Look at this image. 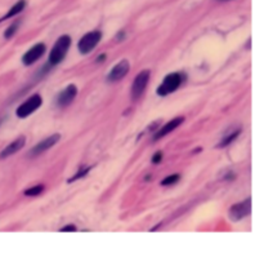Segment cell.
Segmentation results:
<instances>
[{
  "instance_id": "cell-3",
  "label": "cell",
  "mask_w": 264,
  "mask_h": 253,
  "mask_svg": "<svg viewBox=\"0 0 264 253\" xmlns=\"http://www.w3.org/2000/svg\"><path fill=\"white\" fill-rule=\"evenodd\" d=\"M101 38H102V33L101 31H92V33L85 34L83 38L80 39L79 44H77L80 53L86 55V53L92 52L96 48V45L99 43Z\"/></svg>"
},
{
  "instance_id": "cell-12",
  "label": "cell",
  "mask_w": 264,
  "mask_h": 253,
  "mask_svg": "<svg viewBox=\"0 0 264 253\" xmlns=\"http://www.w3.org/2000/svg\"><path fill=\"white\" fill-rule=\"evenodd\" d=\"M23 145H25V137H18L17 140H14L11 145H8L3 151L0 153V159H6V158L11 157V155L16 154L17 151L22 149Z\"/></svg>"
},
{
  "instance_id": "cell-10",
  "label": "cell",
  "mask_w": 264,
  "mask_h": 253,
  "mask_svg": "<svg viewBox=\"0 0 264 253\" xmlns=\"http://www.w3.org/2000/svg\"><path fill=\"white\" fill-rule=\"evenodd\" d=\"M76 94H77V88L74 86V84L66 87V89L61 92L60 96H58L57 98L58 106H61V108H66V106H69V105L74 101Z\"/></svg>"
},
{
  "instance_id": "cell-9",
  "label": "cell",
  "mask_w": 264,
  "mask_h": 253,
  "mask_svg": "<svg viewBox=\"0 0 264 253\" xmlns=\"http://www.w3.org/2000/svg\"><path fill=\"white\" fill-rule=\"evenodd\" d=\"M129 62H128L127 60H123L120 61L119 63H116L115 66H113V69L111 70V72L108 74L107 77V80L108 82H119V80H121L123 78L125 77V75L128 74V71H129Z\"/></svg>"
},
{
  "instance_id": "cell-11",
  "label": "cell",
  "mask_w": 264,
  "mask_h": 253,
  "mask_svg": "<svg viewBox=\"0 0 264 253\" xmlns=\"http://www.w3.org/2000/svg\"><path fill=\"white\" fill-rule=\"evenodd\" d=\"M183 120H185V118L171 119L168 124H165V125L162 127V128H160V130L157 131V133L155 135V137H154L155 141L160 140V138H162V137H165L166 135H169L170 132H173L175 128H178V127L183 123Z\"/></svg>"
},
{
  "instance_id": "cell-5",
  "label": "cell",
  "mask_w": 264,
  "mask_h": 253,
  "mask_svg": "<svg viewBox=\"0 0 264 253\" xmlns=\"http://www.w3.org/2000/svg\"><path fill=\"white\" fill-rule=\"evenodd\" d=\"M149 80H150L149 70H143V71H140L139 74L135 77L134 83H133V87H132L133 99L139 98V97L143 94L144 89H146L147 84H149Z\"/></svg>"
},
{
  "instance_id": "cell-1",
  "label": "cell",
  "mask_w": 264,
  "mask_h": 253,
  "mask_svg": "<svg viewBox=\"0 0 264 253\" xmlns=\"http://www.w3.org/2000/svg\"><path fill=\"white\" fill-rule=\"evenodd\" d=\"M71 45V38L69 35H62L53 45L49 55V65H58L66 57V53Z\"/></svg>"
},
{
  "instance_id": "cell-2",
  "label": "cell",
  "mask_w": 264,
  "mask_h": 253,
  "mask_svg": "<svg viewBox=\"0 0 264 253\" xmlns=\"http://www.w3.org/2000/svg\"><path fill=\"white\" fill-rule=\"evenodd\" d=\"M182 82H183V75L179 74V72H173V74L166 75L162 84H160V87L157 88V94L166 96V94L177 91L182 84Z\"/></svg>"
},
{
  "instance_id": "cell-8",
  "label": "cell",
  "mask_w": 264,
  "mask_h": 253,
  "mask_svg": "<svg viewBox=\"0 0 264 253\" xmlns=\"http://www.w3.org/2000/svg\"><path fill=\"white\" fill-rule=\"evenodd\" d=\"M44 52H45V45L43 44V43L35 44L30 50H27V52L23 55V57H22L23 65H26V66H30V65H33L34 62H36L39 58L44 55Z\"/></svg>"
},
{
  "instance_id": "cell-6",
  "label": "cell",
  "mask_w": 264,
  "mask_h": 253,
  "mask_svg": "<svg viewBox=\"0 0 264 253\" xmlns=\"http://www.w3.org/2000/svg\"><path fill=\"white\" fill-rule=\"evenodd\" d=\"M251 212V200L248 199L245 201H241L239 204H234L233 207H231L229 209V216L233 221H240L244 217L250 215Z\"/></svg>"
},
{
  "instance_id": "cell-4",
  "label": "cell",
  "mask_w": 264,
  "mask_h": 253,
  "mask_svg": "<svg viewBox=\"0 0 264 253\" xmlns=\"http://www.w3.org/2000/svg\"><path fill=\"white\" fill-rule=\"evenodd\" d=\"M42 102H43L42 97L39 96V94H34V96H31L27 101L23 102V104L17 109L16 111L17 116L21 119L27 118L28 115H31L34 111H36L40 106H42Z\"/></svg>"
},
{
  "instance_id": "cell-16",
  "label": "cell",
  "mask_w": 264,
  "mask_h": 253,
  "mask_svg": "<svg viewBox=\"0 0 264 253\" xmlns=\"http://www.w3.org/2000/svg\"><path fill=\"white\" fill-rule=\"evenodd\" d=\"M179 179H181V176H179V174H173V176L166 177V179L164 180V181H161V185H164V186H168V185H173V184H175V182H178Z\"/></svg>"
},
{
  "instance_id": "cell-20",
  "label": "cell",
  "mask_w": 264,
  "mask_h": 253,
  "mask_svg": "<svg viewBox=\"0 0 264 253\" xmlns=\"http://www.w3.org/2000/svg\"><path fill=\"white\" fill-rule=\"evenodd\" d=\"M75 230H76V227H75V226H72V225L65 226V227L61 229V231H75Z\"/></svg>"
},
{
  "instance_id": "cell-14",
  "label": "cell",
  "mask_w": 264,
  "mask_h": 253,
  "mask_svg": "<svg viewBox=\"0 0 264 253\" xmlns=\"http://www.w3.org/2000/svg\"><path fill=\"white\" fill-rule=\"evenodd\" d=\"M43 190H44V186H43V185H39V186H34V187H31V189L26 190L25 195H27V196L39 195V194H42Z\"/></svg>"
},
{
  "instance_id": "cell-13",
  "label": "cell",
  "mask_w": 264,
  "mask_h": 253,
  "mask_svg": "<svg viewBox=\"0 0 264 253\" xmlns=\"http://www.w3.org/2000/svg\"><path fill=\"white\" fill-rule=\"evenodd\" d=\"M25 6H26V2H25V0H19V2H17V3L14 4L13 7H12L11 11H9L8 13H7L6 16L3 17V18L0 19V21H4V19L11 18V17H13V16H17V14L21 13V12L23 11V8H25Z\"/></svg>"
},
{
  "instance_id": "cell-15",
  "label": "cell",
  "mask_w": 264,
  "mask_h": 253,
  "mask_svg": "<svg viewBox=\"0 0 264 253\" xmlns=\"http://www.w3.org/2000/svg\"><path fill=\"white\" fill-rule=\"evenodd\" d=\"M239 133H240V131H237V132L232 133L231 136H228V137H226V138H224V140H222V142H220L219 145H218V147H226V146H228L229 143L233 142V141L236 140V137H237V136H239Z\"/></svg>"
},
{
  "instance_id": "cell-7",
  "label": "cell",
  "mask_w": 264,
  "mask_h": 253,
  "mask_svg": "<svg viewBox=\"0 0 264 253\" xmlns=\"http://www.w3.org/2000/svg\"><path fill=\"white\" fill-rule=\"evenodd\" d=\"M60 138H61L60 135H53L50 136V137L43 140L42 142H39L38 145H35L33 149L30 150V157H36V155H40L44 151H47V150H49L52 146H54L55 143L60 141Z\"/></svg>"
},
{
  "instance_id": "cell-17",
  "label": "cell",
  "mask_w": 264,
  "mask_h": 253,
  "mask_svg": "<svg viewBox=\"0 0 264 253\" xmlns=\"http://www.w3.org/2000/svg\"><path fill=\"white\" fill-rule=\"evenodd\" d=\"M18 25H19V22H14L13 25L9 26L8 30H6V33H4V36H6V39L12 38V36L14 35V33H16L17 29H18Z\"/></svg>"
},
{
  "instance_id": "cell-19",
  "label": "cell",
  "mask_w": 264,
  "mask_h": 253,
  "mask_svg": "<svg viewBox=\"0 0 264 253\" xmlns=\"http://www.w3.org/2000/svg\"><path fill=\"white\" fill-rule=\"evenodd\" d=\"M161 159H162V153L159 151L154 155V158H152V162H154L155 164H159V163L161 162Z\"/></svg>"
},
{
  "instance_id": "cell-18",
  "label": "cell",
  "mask_w": 264,
  "mask_h": 253,
  "mask_svg": "<svg viewBox=\"0 0 264 253\" xmlns=\"http://www.w3.org/2000/svg\"><path fill=\"white\" fill-rule=\"evenodd\" d=\"M89 171H91V168H85V169H81V172H77V173L75 174V176L72 177V179H70V180H69V182H74L75 180H77V179H81V177H83V176H85V174L88 173Z\"/></svg>"
}]
</instances>
